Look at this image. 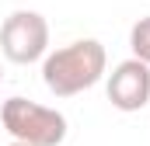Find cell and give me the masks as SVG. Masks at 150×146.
Wrapping results in <instances>:
<instances>
[{
	"label": "cell",
	"instance_id": "6",
	"mask_svg": "<svg viewBox=\"0 0 150 146\" xmlns=\"http://www.w3.org/2000/svg\"><path fill=\"white\" fill-rule=\"evenodd\" d=\"M7 146H35V143H21V139H11Z\"/></svg>",
	"mask_w": 150,
	"mask_h": 146
},
{
	"label": "cell",
	"instance_id": "2",
	"mask_svg": "<svg viewBox=\"0 0 150 146\" xmlns=\"http://www.w3.org/2000/svg\"><path fill=\"white\" fill-rule=\"evenodd\" d=\"M0 125L7 129L11 139L35 146H59L67 139V118L63 111L45 108L28 98H7L0 105Z\"/></svg>",
	"mask_w": 150,
	"mask_h": 146
},
{
	"label": "cell",
	"instance_id": "4",
	"mask_svg": "<svg viewBox=\"0 0 150 146\" xmlns=\"http://www.w3.org/2000/svg\"><path fill=\"white\" fill-rule=\"evenodd\" d=\"M108 101L119 111H140L150 105V63L129 56L108 73Z\"/></svg>",
	"mask_w": 150,
	"mask_h": 146
},
{
	"label": "cell",
	"instance_id": "7",
	"mask_svg": "<svg viewBox=\"0 0 150 146\" xmlns=\"http://www.w3.org/2000/svg\"><path fill=\"white\" fill-rule=\"evenodd\" d=\"M0 80H4V70H0Z\"/></svg>",
	"mask_w": 150,
	"mask_h": 146
},
{
	"label": "cell",
	"instance_id": "5",
	"mask_svg": "<svg viewBox=\"0 0 150 146\" xmlns=\"http://www.w3.org/2000/svg\"><path fill=\"white\" fill-rule=\"evenodd\" d=\"M129 49H133L136 59L150 63V14H147V18H140V21L129 28Z\"/></svg>",
	"mask_w": 150,
	"mask_h": 146
},
{
	"label": "cell",
	"instance_id": "3",
	"mask_svg": "<svg viewBox=\"0 0 150 146\" xmlns=\"http://www.w3.org/2000/svg\"><path fill=\"white\" fill-rule=\"evenodd\" d=\"M0 52L4 59L28 66L49 52V21L38 11H14L0 25Z\"/></svg>",
	"mask_w": 150,
	"mask_h": 146
},
{
	"label": "cell",
	"instance_id": "1",
	"mask_svg": "<svg viewBox=\"0 0 150 146\" xmlns=\"http://www.w3.org/2000/svg\"><path fill=\"white\" fill-rule=\"evenodd\" d=\"M105 66H108L105 45L98 38H77L70 45L42 56V84L56 98H74V94L91 91L105 77Z\"/></svg>",
	"mask_w": 150,
	"mask_h": 146
}]
</instances>
